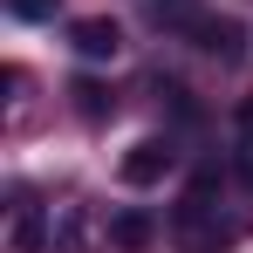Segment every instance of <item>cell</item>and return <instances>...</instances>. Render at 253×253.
Listing matches in <instances>:
<instances>
[{"instance_id":"obj_5","label":"cell","mask_w":253,"mask_h":253,"mask_svg":"<svg viewBox=\"0 0 253 253\" xmlns=\"http://www.w3.org/2000/svg\"><path fill=\"white\" fill-rule=\"evenodd\" d=\"M7 253H42V206L35 199H14V212H7Z\"/></svg>"},{"instance_id":"obj_6","label":"cell","mask_w":253,"mask_h":253,"mask_svg":"<svg viewBox=\"0 0 253 253\" xmlns=\"http://www.w3.org/2000/svg\"><path fill=\"white\" fill-rule=\"evenodd\" d=\"M89 226H83V206H55V226H48V247L55 253H83Z\"/></svg>"},{"instance_id":"obj_11","label":"cell","mask_w":253,"mask_h":253,"mask_svg":"<svg viewBox=\"0 0 253 253\" xmlns=\"http://www.w3.org/2000/svg\"><path fill=\"white\" fill-rule=\"evenodd\" d=\"M7 14H14V21H48L55 0H7Z\"/></svg>"},{"instance_id":"obj_10","label":"cell","mask_w":253,"mask_h":253,"mask_svg":"<svg viewBox=\"0 0 253 253\" xmlns=\"http://www.w3.org/2000/svg\"><path fill=\"white\" fill-rule=\"evenodd\" d=\"M110 240H117V247H144V240H151V219H144V212H124V219L110 226Z\"/></svg>"},{"instance_id":"obj_3","label":"cell","mask_w":253,"mask_h":253,"mask_svg":"<svg viewBox=\"0 0 253 253\" xmlns=\"http://www.w3.org/2000/svg\"><path fill=\"white\" fill-rule=\"evenodd\" d=\"M185 35L206 48V55H219V62H240V55H247V28H240L233 14H199Z\"/></svg>"},{"instance_id":"obj_1","label":"cell","mask_w":253,"mask_h":253,"mask_svg":"<svg viewBox=\"0 0 253 253\" xmlns=\"http://www.w3.org/2000/svg\"><path fill=\"white\" fill-rule=\"evenodd\" d=\"M226 247H233V226L212 206V171H199L178 206V253H226Z\"/></svg>"},{"instance_id":"obj_9","label":"cell","mask_w":253,"mask_h":253,"mask_svg":"<svg viewBox=\"0 0 253 253\" xmlns=\"http://www.w3.org/2000/svg\"><path fill=\"white\" fill-rule=\"evenodd\" d=\"M69 96H76V110H83L89 124H103V117H110V89H103V83H76Z\"/></svg>"},{"instance_id":"obj_8","label":"cell","mask_w":253,"mask_h":253,"mask_svg":"<svg viewBox=\"0 0 253 253\" xmlns=\"http://www.w3.org/2000/svg\"><path fill=\"white\" fill-rule=\"evenodd\" d=\"M144 14H151L158 28H171V35H185V28H192L206 7H199V0H144Z\"/></svg>"},{"instance_id":"obj_4","label":"cell","mask_w":253,"mask_h":253,"mask_svg":"<svg viewBox=\"0 0 253 253\" xmlns=\"http://www.w3.org/2000/svg\"><path fill=\"white\" fill-rule=\"evenodd\" d=\"M171 165H178L171 137H144V144H130V158L117 165V178H124V185H158Z\"/></svg>"},{"instance_id":"obj_2","label":"cell","mask_w":253,"mask_h":253,"mask_svg":"<svg viewBox=\"0 0 253 253\" xmlns=\"http://www.w3.org/2000/svg\"><path fill=\"white\" fill-rule=\"evenodd\" d=\"M69 48H76L83 62H117V55H124V28H117L110 14H83V21H69Z\"/></svg>"},{"instance_id":"obj_7","label":"cell","mask_w":253,"mask_h":253,"mask_svg":"<svg viewBox=\"0 0 253 253\" xmlns=\"http://www.w3.org/2000/svg\"><path fill=\"white\" fill-rule=\"evenodd\" d=\"M233 151H240V178H247V192H253V96L233 103Z\"/></svg>"}]
</instances>
